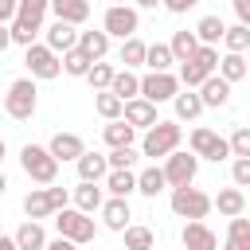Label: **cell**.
Segmentation results:
<instances>
[{"label": "cell", "instance_id": "obj_1", "mask_svg": "<svg viewBox=\"0 0 250 250\" xmlns=\"http://www.w3.org/2000/svg\"><path fill=\"white\" fill-rule=\"evenodd\" d=\"M20 164L35 184H55V176H59V160L43 145H23L20 148Z\"/></svg>", "mask_w": 250, "mask_h": 250}, {"label": "cell", "instance_id": "obj_2", "mask_svg": "<svg viewBox=\"0 0 250 250\" xmlns=\"http://www.w3.org/2000/svg\"><path fill=\"white\" fill-rule=\"evenodd\" d=\"M35 105H39V90H35V82H31V78H16V82L8 86V98H4L8 117L27 121V117L35 113Z\"/></svg>", "mask_w": 250, "mask_h": 250}, {"label": "cell", "instance_id": "obj_3", "mask_svg": "<svg viewBox=\"0 0 250 250\" xmlns=\"http://www.w3.org/2000/svg\"><path fill=\"white\" fill-rule=\"evenodd\" d=\"M55 227H59V238H66V242H74V246H82V242H94V230H98L90 215H82V211H70V207L55 211Z\"/></svg>", "mask_w": 250, "mask_h": 250}, {"label": "cell", "instance_id": "obj_4", "mask_svg": "<svg viewBox=\"0 0 250 250\" xmlns=\"http://www.w3.org/2000/svg\"><path fill=\"white\" fill-rule=\"evenodd\" d=\"M215 66H219V51H215V47H199L188 62H180V82H184L188 90H199V82L211 78Z\"/></svg>", "mask_w": 250, "mask_h": 250}, {"label": "cell", "instance_id": "obj_5", "mask_svg": "<svg viewBox=\"0 0 250 250\" xmlns=\"http://www.w3.org/2000/svg\"><path fill=\"white\" fill-rule=\"evenodd\" d=\"M180 137H184V133H180V125H176V121H156V125L145 133L141 152H145V156H152V160H156V156H168V152H176V148H180Z\"/></svg>", "mask_w": 250, "mask_h": 250}, {"label": "cell", "instance_id": "obj_6", "mask_svg": "<svg viewBox=\"0 0 250 250\" xmlns=\"http://www.w3.org/2000/svg\"><path fill=\"white\" fill-rule=\"evenodd\" d=\"M145 102H152V105H160V102H172L176 94H180V78L176 74H168V70H152V74H145L141 78V90H137Z\"/></svg>", "mask_w": 250, "mask_h": 250}, {"label": "cell", "instance_id": "obj_7", "mask_svg": "<svg viewBox=\"0 0 250 250\" xmlns=\"http://www.w3.org/2000/svg\"><path fill=\"white\" fill-rule=\"evenodd\" d=\"M172 211L180 215V219H203L207 211H211V195H203L199 188H172Z\"/></svg>", "mask_w": 250, "mask_h": 250}, {"label": "cell", "instance_id": "obj_8", "mask_svg": "<svg viewBox=\"0 0 250 250\" xmlns=\"http://www.w3.org/2000/svg\"><path fill=\"white\" fill-rule=\"evenodd\" d=\"M160 172H164L168 188H188L195 180V172H199V156L195 152H168V164Z\"/></svg>", "mask_w": 250, "mask_h": 250}, {"label": "cell", "instance_id": "obj_9", "mask_svg": "<svg viewBox=\"0 0 250 250\" xmlns=\"http://www.w3.org/2000/svg\"><path fill=\"white\" fill-rule=\"evenodd\" d=\"M23 62H27L31 78H59V74H62L59 55H55L47 43H31V47H27V55H23Z\"/></svg>", "mask_w": 250, "mask_h": 250}, {"label": "cell", "instance_id": "obj_10", "mask_svg": "<svg viewBox=\"0 0 250 250\" xmlns=\"http://www.w3.org/2000/svg\"><path fill=\"white\" fill-rule=\"evenodd\" d=\"M102 31L105 35H117V39H129L137 31V12L129 4H109L105 8V20H102Z\"/></svg>", "mask_w": 250, "mask_h": 250}, {"label": "cell", "instance_id": "obj_11", "mask_svg": "<svg viewBox=\"0 0 250 250\" xmlns=\"http://www.w3.org/2000/svg\"><path fill=\"white\" fill-rule=\"evenodd\" d=\"M191 152H195V156H207V160H215V164L230 156L227 141H223L215 129H191Z\"/></svg>", "mask_w": 250, "mask_h": 250}, {"label": "cell", "instance_id": "obj_12", "mask_svg": "<svg viewBox=\"0 0 250 250\" xmlns=\"http://www.w3.org/2000/svg\"><path fill=\"white\" fill-rule=\"evenodd\" d=\"M121 121L133 125V129H152L160 117H156V105H152V102H145V98H129V102L121 105Z\"/></svg>", "mask_w": 250, "mask_h": 250}, {"label": "cell", "instance_id": "obj_13", "mask_svg": "<svg viewBox=\"0 0 250 250\" xmlns=\"http://www.w3.org/2000/svg\"><path fill=\"white\" fill-rule=\"evenodd\" d=\"M180 242H184V250H215V246H219L215 230H211V227H207L203 219H191V223L184 227Z\"/></svg>", "mask_w": 250, "mask_h": 250}, {"label": "cell", "instance_id": "obj_14", "mask_svg": "<svg viewBox=\"0 0 250 250\" xmlns=\"http://www.w3.org/2000/svg\"><path fill=\"white\" fill-rule=\"evenodd\" d=\"M199 102H203V109H219V105H227L230 102V82H223L219 74H211V78H203L199 82Z\"/></svg>", "mask_w": 250, "mask_h": 250}, {"label": "cell", "instance_id": "obj_15", "mask_svg": "<svg viewBox=\"0 0 250 250\" xmlns=\"http://www.w3.org/2000/svg\"><path fill=\"white\" fill-rule=\"evenodd\" d=\"M47 152L62 164V160H78V156L86 152V145H82V137H78V133H55V137H51V145H47Z\"/></svg>", "mask_w": 250, "mask_h": 250}, {"label": "cell", "instance_id": "obj_16", "mask_svg": "<svg viewBox=\"0 0 250 250\" xmlns=\"http://www.w3.org/2000/svg\"><path fill=\"white\" fill-rule=\"evenodd\" d=\"M47 8L55 12V20H62V23H70V27H78V23L90 20V4H86V0H51Z\"/></svg>", "mask_w": 250, "mask_h": 250}, {"label": "cell", "instance_id": "obj_17", "mask_svg": "<svg viewBox=\"0 0 250 250\" xmlns=\"http://www.w3.org/2000/svg\"><path fill=\"white\" fill-rule=\"evenodd\" d=\"M98 211H102V223H105L109 230H125L129 219H133V215H129V199H102Z\"/></svg>", "mask_w": 250, "mask_h": 250}, {"label": "cell", "instance_id": "obj_18", "mask_svg": "<svg viewBox=\"0 0 250 250\" xmlns=\"http://www.w3.org/2000/svg\"><path fill=\"white\" fill-rule=\"evenodd\" d=\"M47 47H51L55 55H59V51L66 55L70 47H78V31H74L70 23H62V20H55V23L47 27Z\"/></svg>", "mask_w": 250, "mask_h": 250}, {"label": "cell", "instance_id": "obj_19", "mask_svg": "<svg viewBox=\"0 0 250 250\" xmlns=\"http://www.w3.org/2000/svg\"><path fill=\"white\" fill-rule=\"evenodd\" d=\"M74 164H78V176H82V184H98V180L109 172V164H105V156H102V152H82Z\"/></svg>", "mask_w": 250, "mask_h": 250}, {"label": "cell", "instance_id": "obj_20", "mask_svg": "<svg viewBox=\"0 0 250 250\" xmlns=\"http://www.w3.org/2000/svg\"><path fill=\"white\" fill-rule=\"evenodd\" d=\"M23 211H27V219H31V223H39V219H51V215H55L51 191H47V188H39V191H27V199H23Z\"/></svg>", "mask_w": 250, "mask_h": 250}, {"label": "cell", "instance_id": "obj_21", "mask_svg": "<svg viewBox=\"0 0 250 250\" xmlns=\"http://www.w3.org/2000/svg\"><path fill=\"white\" fill-rule=\"evenodd\" d=\"M78 51H82L90 62H98V59L109 51V35H105V31H78Z\"/></svg>", "mask_w": 250, "mask_h": 250}, {"label": "cell", "instance_id": "obj_22", "mask_svg": "<svg viewBox=\"0 0 250 250\" xmlns=\"http://www.w3.org/2000/svg\"><path fill=\"white\" fill-rule=\"evenodd\" d=\"M12 242H16V250H43V246H47V234H43V227H39V223H31V219H27V223L16 230V238H12Z\"/></svg>", "mask_w": 250, "mask_h": 250}, {"label": "cell", "instance_id": "obj_23", "mask_svg": "<svg viewBox=\"0 0 250 250\" xmlns=\"http://www.w3.org/2000/svg\"><path fill=\"white\" fill-rule=\"evenodd\" d=\"M168 51H172V59H176V62H188V59L199 51L195 31H188V27H184V31H176V35H172V43H168Z\"/></svg>", "mask_w": 250, "mask_h": 250}, {"label": "cell", "instance_id": "obj_24", "mask_svg": "<svg viewBox=\"0 0 250 250\" xmlns=\"http://www.w3.org/2000/svg\"><path fill=\"white\" fill-rule=\"evenodd\" d=\"M137 90H141V78L133 70H113V82H109V94L113 98L129 102V98H137Z\"/></svg>", "mask_w": 250, "mask_h": 250}, {"label": "cell", "instance_id": "obj_25", "mask_svg": "<svg viewBox=\"0 0 250 250\" xmlns=\"http://www.w3.org/2000/svg\"><path fill=\"white\" fill-rule=\"evenodd\" d=\"M105 188L113 191V199H129V191H137V176H133L129 168L105 172Z\"/></svg>", "mask_w": 250, "mask_h": 250}, {"label": "cell", "instance_id": "obj_26", "mask_svg": "<svg viewBox=\"0 0 250 250\" xmlns=\"http://www.w3.org/2000/svg\"><path fill=\"white\" fill-rule=\"evenodd\" d=\"M215 207H219V215H227V219L242 215V211H246V195H242V188H223L219 199H215Z\"/></svg>", "mask_w": 250, "mask_h": 250}, {"label": "cell", "instance_id": "obj_27", "mask_svg": "<svg viewBox=\"0 0 250 250\" xmlns=\"http://www.w3.org/2000/svg\"><path fill=\"white\" fill-rule=\"evenodd\" d=\"M223 20L219 16H203L199 23H195V39H199V47H215L219 39H223Z\"/></svg>", "mask_w": 250, "mask_h": 250}, {"label": "cell", "instance_id": "obj_28", "mask_svg": "<svg viewBox=\"0 0 250 250\" xmlns=\"http://www.w3.org/2000/svg\"><path fill=\"white\" fill-rule=\"evenodd\" d=\"M219 78H223V82H230V86H234V82H242V78H246V59L227 51V55L219 59Z\"/></svg>", "mask_w": 250, "mask_h": 250}, {"label": "cell", "instance_id": "obj_29", "mask_svg": "<svg viewBox=\"0 0 250 250\" xmlns=\"http://www.w3.org/2000/svg\"><path fill=\"white\" fill-rule=\"evenodd\" d=\"M74 211H82V215H90V211H98L102 207V188L98 184H78L74 188Z\"/></svg>", "mask_w": 250, "mask_h": 250}, {"label": "cell", "instance_id": "obj_30", "mask_svg": "<svg viewBox=\"0 0 250 250\" xmlns=\"http://www.w3.org/2000/svg\"><path fill=\"white\" fill-rule=\"evenodd\" d=\"M172 102H176V117H180V121H191V117H199V113H203V102H199V94H195V90L176 94Z\"/></svg>", "mask_w": 250, "mask_h": 250}, {"label": "cell", "instance_id": "obj_31", "mask_svg": "<svg viewBox=\"0 0 250 250\" xmlns=\"http://www.w3.org/2000/svg\"><path fill=\"white\" fill-rule=\"evenodd\" d=\"M133 133H137V129H133V125H125V121H109L102 137H105V145H109V148H125V145H133Z\"/></svg>", "mask_w": 250, "mask_h": 250}, {"label": "cell", "instance_id": "obj_32", "mask_svg": "<svg viewBox=\"0 0 250 250\" xmlns=\"http://www.w3.org/2000/svg\"><path fill=\"white\" fill-rule=\"evenodd\" d=\"M47 4H51V0H16V20H27V23H39V27H43Z\"/></svg>", "mask_w": 250, "mask_h": 250}, {"label": "cell", "instance_id": "obj_33", "mask_svg": "<svg viewBox=\"0 0 250 250\" xmlns=\"http://www.w3.org/2000/svg\"><path fill=\"white\" fill-rule=\"evenodd\" d=\"M223 43H227V51H230V55H242V51L250 47V27H246V23L227 27V31H223Z\"/></svg>", "mask_w": 250, "mask_h": 250}, {"label": "cell", "instance_id": "obj_34", "mask_svg": "<svg viewBox=\"0 0 250 250\" xmlns=\"http://www.w3.org/2000/svg\"><path fill=\"white\" fill-rule=\"evenodd\" d=\"M176 59H172V51H168V43H152V47H145V66L148 70H168Z\"/></svg>", "mask_w": 250, "mask_h": 250}, {"label": "cell", "instance_id": "obj_35", "mask_svg": "<svg viewBox=\"0 0 250 250\" xmlns=\"http://www.w3.org/2000/svg\"><path fill=\"white\" fill-rule=\"evenodd\" d=\"M121 105H125V102L113 98L109 90H98V98H94V109H98L105 121H121Z\"/></svg>", "mask_w": 250, "mask_h": 250}, {"label": "cell", "instance_id": "obj_36", "mask_svg": "<svg viewBox=\"0 0 250 250\" xmlns=\"http://www.w3.org/2000/svg\"><path fill=\"white\" fill-rule=\"evenodd\" d=\"M121 234H125V250H152V242H156V234L148 227H125Z\"/></svg>", "mask_w": 250, "mask_h": 250}, {"label": "cell", "instance_id": "obj_37", "mask_svg": "<svg viewBox=\"0 0 250 250\" xmlns=\"http://www.w3.org/2000/svg\"><path fill=\"white\" fill-rule=\"evenodd\" d=\"M227 250H250V223L242 215L230 219V238H227Z\"/></svg>", "mask_w": 250, "mask_h": 250}, {"label": "cell", "instance_id": "obj_38", "mask_svg": "<svg viewBox=\"0 0 250 250\" xmlns=\"http://www.w3.org/2000/svg\"><path fill=\"white\" fill-rule=\"evenodd\" d=\"M39 31H43V27H39V23H27V20H12V27H8L12 43H20V47H31Z\"/></svg>", "mask_w": 250, "mask_h": 250}, {"label": "cell", "instance_id": "obj_39", "mask_svg": "<svg viewBox=\"0 0 250 250\" xmlns=\"http://www.w3.org/2000/svg\"><path fill=\"white\" fill-rule=\"evenodd\" d=\"M121 62H125V70H129V66H145V43H141L137 35L121 39Z\"/></svg>", "mask_w": 250, "mask_h": 250}, {"label": "cell", "instance_id": "obj_40", "mask_svg": "<svg viewBox=\"0 0 250 250\" xmlns=\"http://www.w3.org/2000/svg\"><path fill=\"white\" fill-rule=\"evenodd\" d=\"M168 184H164V172L160 168H145L141 176H137V191H145V195H160Z\"/></svg>", "mask_w": 250, "mask_h": 250}, {"label": "cell", "instance_id": "obj_41", "mask_svg": "<svg viewBox=\"0 0 250 250\" xmlns=\"http://www.w3.org/2000/svg\"><path fill=\"white\" fill-rule=\"evenodd\" d=\"M66 74H74V78H86V70H90V59L78 51V47H70L66 55H62V62H59Z\"/></svg>", "mask_w": 250, "mask_h": 250}, {"label": "cell", "instance_id": "obj_42", "mask_svg": "<svg viewBox=\"0 0 250 250\" xmlns=\"http://www.w3.org/2000/svg\"><path fill=\"white\" fill-rule=\"evenodd\" d=\"M227 148H230V156H234V160H250V129H246V125H238V129L230 133Z\"/></svg>", "mask_w": 250, "mask_h": 250}, {"label": "cell", "instance_id": "obj_43", "mask_svg": "<svg viewBox=\"0 0 250 250\" xmlns=\"http://www.w3.org/2000/svg\"><path fill=\"white\" fill-rule=\"evenodd\" d=\"M86 82H90L94 90H109V82H113V66H109V62H90Z\"/></svg>", "mask_w": 250, "mask_h": 250}, {"label": "cell", "instance_id": "obj_44", "mask_svg": "<svg viewBox=\"0 0 250 250\" xmlns=\"http://www.w3.org/2000/svg\"><path fill=\"white\" fill-rule=\"evenodd\" d=\"M105 164H109V172H117V168H133V164H137V148H133V145L113 148V152L105 156Z\"/></svg>", "mask_w": 250, "mask_h": 250}, {"label": "cell", "instance_id": "obj_45", "mask_svg": "<svg viewBox=\"0 0 250 250\" xmlns=\"http://www.w3.org/2000/svg\"><path fill=\"white\" fill-rule=\"evenodd\" d=\"M230 176H234V184H238V188H246V184H250V160H234Z\"/></svg>", "mask_w": 250, "mask_h": 250}, {"label": "cell", "instance_id": "obj_46", "mask_svg": "<svg viewBox=\"0 0 250 250\" xmlns=\"http://www.w3.org/2000/svg\"><path fill=\"white\" fill-rule=\"evenodd\" d=\"M160 4H164V8L172 12V16H184V12H191V8L199 4V0H160Z\"/></svg>", "mask_w": 250, "mask_h": 250}, {"label": "cell", "instance_id": "obj_47", "mask_svg": "<svg viewBox=\"0 0 250 250\" xmlns=\"http://www.w3.org/2000/svg\"><path fill=\"white\" fill-rule=\"evenodd\" d=\"M51 191V203H55V211H62L66 207V188H47Z\"/></svg>", "mask_w": 250, "mask_h": 250}, {"label": "cell", "instance_id": "obj_48", "mask_svg": "<svg viewBox=\"0 0 250 250\" xmlns=\"http://www.w3.org/2000/svg\"><path fill=\"white\" fill-rule=\"evenodd\" d=\"M234 12H238V23H250V0H234Z\"/></svg>", "mask_w": 250, "mask_h": 250}, {"label": "cell", "instance_id": "obj_49", "mask_svg": "<svg viewBox=\"0 0 250 250\" xmlns=\"http://www.w3.org/2000/svg\"><path fill=\"white\" fill-rule=\"evenodd\" d=\"M4 20H16V0H0V23Z\"/></svg>", "mask_w": 250, "mask_h": 250}, {"label": "cell", "instance_id": "obj_50", "mask_svg": "<svg viewBox=\"0 0 250 250\" xmlns=\"http://www.w3.org/2000/svg\"><path fill=\"white\" fill-rule=\"evenodd\" d=\"M43 250H74V242H66V238H55V242H47Z\"/></svg>", "mask_w": 250, "mask_h": 250}, {"label": "cell", "instance_id": "obj_51", "mask_svg": "<svg viewBox=\"0 0 250 250\" xmlns=\"http://www.w3.org/2000/svg\"><path fill=\"white\" fill-rule=\"evenodd\" d=\"M8 43H12V35H8V27L0 23V51H8Z\"/></svg>", "mask_w": 250, "mask_h": 250}, {"label": "cell", "instance_id": "obj_52", "mask_svg": "<svg viewBox=\"0 0 250 250\" xmlns=\"http://www.w3.org/2000/svg\"><path fill=\"white\" fill-rule=\"evenodd\" d=\"M0 250H16V242H12V238H4V234H0Z\"/></svg>", "mask_w": 250, "mask_h": 250}, {"label": "cell", "instance_id": "obj_53", "mask_svg": "<svg viewBox=\"0 0 250 250\" xmlns=\"http://www.w3.org/2000/svg\"><path fill=\"white\" fill-rule=\"evenodd\" d=\"M141 8H160V0H137Z\"/></svg>", "mask_w": 250, "mask_h": 250}, {"label": "cell", "instance_id": "obj_54", "mask_svg": "<svg viewBox=\"0 0 250 250\" xmlns=\"http://www.w3.org/2000/svg\"><path fill=\"white\" fill-rule=\"evenodd\" d=\"M4 188H8V180H4V172H0V195H4Z\"/></svg>", "mask_w": 250, "mask_h": 250}, {"label": "cell", "instance_id": "obj_55", "mask_svg": "<svg viewBox=\"0 0 250 250\" xmlns=\"http://www.w3.org/2000/svg\"><path fill=\"white\" fill-rule=\"evenodd\" d=\"M4 156H8V148H4V141H0V160H4Z\"/></svg>", "mask_w": 250, "mask_h": 250}, {"label": "cell", "instance_id": "obj_56", "mask_svg": "<svg viewBox=\"0 0 250 250\" xmlns=\"http://www.w3.org/2000/svg\"><path fill=\"white\" fill-rule=\"evenodd\" d=\"M113 4H121V0H113Z\"/></svg>", "mask_w": 250, "mask_h": 250}]
</instances>
